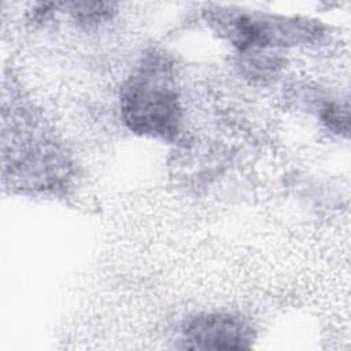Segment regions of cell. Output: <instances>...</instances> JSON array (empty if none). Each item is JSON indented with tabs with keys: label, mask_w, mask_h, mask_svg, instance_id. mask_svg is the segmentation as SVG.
Returning a JSON list of instances; mask_svg holds the SVG:
<instances>
[{
	"label": "cell",
	"mask_w": 351,
	"mask_h": 351,
	"mask_svg": "<svg viewBox=\"0 0 351 351\" xmlns=\"http://www.w3.org/2000/svg\"><path fill=\"white\" fill-rule=\"evenodd\" d=\"M121 114L137 134L170 140L178 133L181 106L165 64H145L129 78L121 89Z\"/></svg>",
	"instance_id": "cell-1"
},
{
	"label": "cell",
	"mask_w": 351,
	"mask_h": 351,
	"mask_svg": "<svg viewBox=\"0 0 351 351\" xmlns=\"http://www.w3.org/2000/svg\"><path fill=\"white\" fill-rule=\"evenodd\" d=\"M184 347L193 350H243L251 346L250 326L232 314L210 313L192 318L184 328Z\"/></svg>",
	"instance_id": "cell-2"
}]
</instances>
